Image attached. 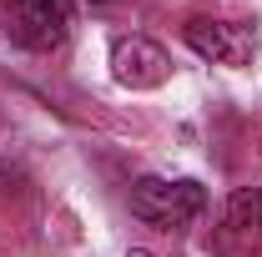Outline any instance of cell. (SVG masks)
<instances>
[{"label":"cell","instance_id":"6da1fadb","mask_svg":"<svg viewBox=\"0 0 262 257\" xmlns=\"http://www.w3.org/2000/svg\"><path fill=\"white\" fill-rule=\"evenodd\" d=\"M202 207H207L202 182L141 177V182L131 187V212H136L141 222H151V227H171V232H182V227H192L196 217H202Z\"/></svg>","mask_w":262,"mask_h":257},{"label":"cell","instance_id":"7a4b0ae2","mask_svg":"<svg viewBox=\"0 0 262 257\" xmlns=\"http://www.w3.org/2000/svg\"><path fill=\"white\" fill-rule=\"evenodd\" d=\"M212 252L217 257H262V192L237 187L212 227Z\"/></svg>","mask_w":262,"mask_h":257},{"label":"cell","instance_id":"3957f363","mask_svg":"<svg viewBox=\"0 0 262 257\" xmlns=\"http://www.w3.org/2000/svg\"><path fill=\"white\" fill-rule=\"evenodd\" d=\"M187 46L212 66H252V56H257V31L247 20L196 15V20H187Z\"/></svg>","mask_w":262,"mask_h":257},{"label":"cell","instance_id":"277c9868","mask_svg":"<svg viewBox=\"0 0 262 257\" xmlns=\"http://www.w3.org/2000/svg\"><path fill=\"white\" fill-rule=\"evenodd\" d=\"M111 76L121 86H131V91H151V86H166L171 56L157 40H146V35H121L111 46Z\"/></svg>","mask_w":262,"mask_h":257},{"label":"cell","instance_id":"5b68a950","mask_svg":"<svg viewBox=\"0 0 262 257\" xmlns=\"http://www.w3.org/2000/svg\"><path fill=\"white\" fill-rule=\"evenodd\" d=\"M0 15H5V31L31 51H56L66 35V10L51 0H0Z\"/></svg>","mask_w":262,"mask_h":257},{"label":"cell","instance_id":"8992f818","mask_svg":"<svg viewBox=\"0 0 262 257\" xmlns=\"http://www.w3.org/2000/svg\"><path fill=\"white\" fill-rule=\"evenodd\" d=\"M126 257H151V252H146V247H131V252Z\"/></svg>","mask_w":262,"mask_h":257},{"label":"cell","instance_id":"52a82bcc","mask_svg":"<svg viewBox=\"0 0 262 257\" xmlns=\"http://www.w3.org/2000/svg\"><path fill=\"white\" fill-rule=\"evenodd\" d=\"M51 5H61V10H66V5H71V0H51Z\"/></svg>","mask_w":262,"mask_h":257}]
</instances>
